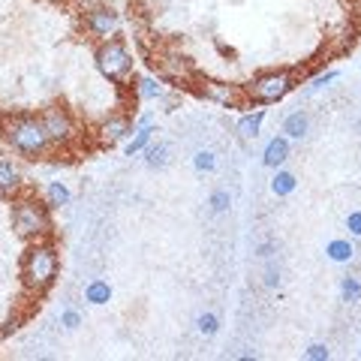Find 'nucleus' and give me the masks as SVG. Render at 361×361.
I'll return each mask as SVG.
<instances>
[{
  "instance_id": "obj_30",
  "label": "nucleus",
  "mask_w": 361,
  "mask_h": 361,
  "mask_svg": "<svg viewBox=\"0 0 361 361\" xmlns=\"http://www.w3.org/2000/svg\"><path fill=\"white\" fill-rule=\"evenodd\" d=\"M358 358H361V353H358Z\"/></svg>"
},
{
  "instance_id": "obj_13",
  "label": "nucleus",
  "mask_w": 361,
  "mask_h": 361,
  "mask_svg": "<svg viewBox=\"0 0 361 361\" xmlns=\"http://www.w3.org/2000/svg\"><path fill=\"white\" fill-rule=\"evenodd\" d=\"M130 118H123V115H115V118H109L106 123H103V139L109 142V145H115V142H121V139H127L130 135Z\"/></svg>"
},
{
  "instance_id": "obj_4",
  "label": "nucleus",
  "mask_w": 361,
  "mask_h": 361,
  "mask_svg": "<svg viewBox=\"0 0 361 361\" xmlns=\"http://www.w3.org/2000/svg\"><path fill=\"white\" fill-rule=\"evenodd\" d=\"M94 61H97L99 75L109 78V82H115V85H123L133 75V54H130V49H127V42L123 39L111 37L106 42H99Z\"/></svg>"
},
{
  "instance_id": "obj_12",
  "label": "nucleus",
  "mask_w": 361,
  "mask_h": 361,
  "mask_svg": "<svg viewBox=\"0 0 361 361\" xmlns=\"http://www.w3.org/2000/svg\"><path fill=\"white\" fill-rule=\"evenodd\" d=\"M262 123H265V109H256V111H247V115L238 121V135L244 142H253L259 133H262Z\"/></svg>"
},
{
  "instance_id": "obj_10",
  "label": "nucleus",
  "mask_w": 361,
  "mask_h": 361,
  "mask_svg": "<svg viewBox=\"0 0 361 361\" xmlns=\"http://www.w3.org/2000/svg\"><path fill=\"white\" fill-rule=\"evenodd\" d=\"M289 160V139L286 135H274L268 145H265V154H262V163L268 169H280Z\"/></svg>"
},
{
  "instance_id": "obj_24",
  "label": "nucleus",
  "mask_w": 361,
  "mask_h": 361,
  "mask_svg": "<svg viewBox=\"0 0 361 361\" xmlns=\"http://www.w3.org/2000/svg\"><path fill=\"white\" fill-rule=\"evenodd\" d=\"M304 358L307 361H329L331 358V349L325 343H310L307 349H304Z\"/></svg>"
},
{
  "instance_id": "obj_17",
  "label": "nucleus",
  "mask_w": 361,
  "mask_h": 361,
  "mask_svg": "<svg viewBox=\"0 0 361 361\" xmlns=\"http://www.w3.org/2000/svg\"><path fill=\"white\" fill-rule=\"evenodd\" d=\"M169 145L166 142H157V145H148V148H145V163H148L151 169H163L166 163H169Z\"/></svg>"
},
{
  "instance_id": "obj_3",
  "label": "nucleus",
  "mask_w": 361,
  "mask_h": 361,
  "mask_svg": "<svg viewBox=\"0 0 361 361\" xmlns=\"http://www.w3.org/2000/svg\"><path fill=\"white\" fill-rule=\"evenodd\" d=\"M13 229L25 241H42L51 235V208L39 199H18L13 208Z\"/></svg>"
},
{
  "instance_id": "obj_23",
  "label": "nucleus",
  "mask_w": 361,
  "mask_h": 361,
  "mask_svg": "<svg viewBox=\"0 0 361 361\" xmlns=\"http://www.w3.org/2000/svg\"><path fill=\"white\" fill-rule=\"evenodd\" d=\"M193 166L199 172H214V169H217V157H214V151H199L193 157Z\"/></svg>"
},
{
  "instance_id": "obj_2",
  "label": "nucleus",
  "mask_w": 361,
  "mask_h": 361,
  "mask_svg": "<svg viewBox=\"0 0 361 361\" xmlns=\"http://www.w3.org/2000/svg\"><path fill=\"white\" fill-rule=\"evenodd\" d=\"M0 135H4V142L13 148L16 154L21 157H39L49 151V130H45L42 118L37 115H13L0 123Z\"/></svg>"
},
{
  "instance_id": "obj_27",
  "label": "nucleus",
  "mask_w": 361,
  "mask_h": 361,
  "mask_svg": "<svg viewBox=\"0 0 361 361\" xmlns=\"http://www.w3.org/2000/svg\"><path fill=\"white\" fill-rule=\"evenodd\" d=\"M334 78H337V73L331 70V73H325V75H319V78H313V82H310V94H313V90H319V87H325V85H329V82H334Z\"/></svg>"
},
{
  "instance_id": "obj_8",
  "label": "nucleus",
  "mask_w": 361,
  "mask_h": 361,
  "mask_svg": "<svg viewBox=\"0 0 361 361\" xmlns=\"http://www.w3.org/2000/svg\"><path fill=\"white\" fill-rule=\"evenodd\" d=\"M202 94H205L208 99H214V103L226 106V109H238L244 103V94H241L238 87L223 85V82H214V78H205V82H202Z\"/></svg>"
},
{
  "instance_id": "obj_18",
  "label": "nucleus",
  "mask_w": 361,
  "mask_h": 361,
  "mask_svg": "<svg viewBox=\"0 0 361 361\" xmlns=\"http://www.w3.org/2000/svg\"><path fill=\"white\" fill-rule=\"evenodd\" d=\"M151 135H154V127H151V123H145L142 130H135V135H133V139L127 142V157L142 154V151L151 145Z\"/></svg>"
},
{
  "instance_id": "obj_6",
  "label": "nucleus",
  "mask_w": 361,
  "mask_h": 361,
  "mask_svg": "<svg viewBox=\"0 0 361 361\" xmlns=\"http://www.w3.org/2000/svg\"><path fill=\"white\" fill-rule=\"evenodd\" d=\"M39 118H42V123H45V130H49L51 145H70L75 135H78L75 121L70 118V111H66V109L51 106V109H45Z\"/></svg>"
},
{
  "instance_id": "obj_15",
  "label": "nucleus",
  "mask_w": 361,
  "mask_h": 361,
  "mask_svg": "<svg viewBox=\"0 0 361 361\" xmlns=\"http://www.w3.org/2000/svg\"><path fill=\"white\" fill-rule=\"evenodd\" d=\"M295 187H298L295 175L286 172V169H277L274 178H271V193H274V196H292V193H295Z\"/></svg>"
},
{
  "instance_id": "obj_7",
  "label": "nucleus",
  "mask_w": 361,
  "mask_h": 361,
  "mask_svg": "<svg viewBox=\"0 0 361 361\" xmlns=\"http://www.w3.org/2000/svg\"><path fill=\"white\" fill-rule=\"evenodd\" d=\"M85 27H87V33L94 39L106 42V39H111L118 33L121 16L115 13V9H109V6H94V9H87L85 13Z\"/></svg>"
},
{
  "instance_id": "obj_26",
  "label": "nucleus",
  "mask_w": 361,
  "mask_h": 361,
  "mask_svg": "<svg viewBox=\"0 0 361 361\" xmlns=\"http://www.w3.org/2000/svg\"><path fill=\"white\" fill-rule=\"evenodd\" d=\"M61 325H66V329H78V325H82V316H78L75 310H70V307H66L63 313H61Z\"/></svg>"
},
{
  "instance_id": "obj_14",
  "label": "nucleus",
  "mask_w": 361,
  "mask_h": 361,
  "mask_svg": "<svg viewBox=\"0 0 361 361\" xmlns=\"http://www.w3.org/2000/svg\"><path fill=\"white\" fill-rule=\"evenodd\" d=\"M310 130V118L304 115V111H292V115H286L283 121V135L286 139H304Z\"/></svg>"
},
{
  "instance_id": "obj_25",
  "label": "nucleus",
  "mask_w": 361,
  "mask_h": 361,
  "mask_svg": "<svg viewBox=\"0 0 361 361\" xmlns=\"http://www.w3.org/2000/svg\"><path fill=\"white\" fill-rule=\"evenodd\" d=\"M232 205V196H229V190H217V193L211 196V211L214 214H223V211H229Z\"/></svg>"
},
{
  "instance_id": "obj_29",
  "label": "nucleus",
  "mask_w": 361,
  "mask_h": 361,
  "mask_svg": "<svg viewBox=\"0 0 361 361\" xmlns=\"http://www.w3.org/2000/svg\"><path fill=\"white\" fill-rule=\"evenodd\" d=\"M265 283H268V286H277V283H280V274H277L274 268H268V274H265Z\"/></svg>"
},
{
  "instance_id": "obj_20",
  "label": "nucleus",
  "mask_w": 361,
  "mask_h": 361,
  "mask_svg": "<svg viewBox=\"0 0 361 361\" xmlns=\"http://www.w3.org/2000/svg\"><path fill=\"white\" fill-rule=\"evenodd\" d=\"M341 298L349 301V304L361 301V280L358 277H343L341 280Z\"/></svg>"
},
{
  "instance_id": "obj_21",
  "label": "nucleus",
  "mask_w": 361,
  "mask_h": 361,
  "mask_svg": "<svg viewBox=\"0 0 361 361\" xmlns=\"http://www.w3.org/2000/svg\"><path fill=\"white\" fill-rule=\"evenodd\" d=\"M135 94H139V99H157L163 94V85L157 82V78H142V82L135 85Z\"/></svg>"
},
{
  "instance_id": "obj_11",
  "label": "nucleus",
  "mask_w": 361,
  "mask_h": 361,
  "mask_svg": "<svg viewBox=\"0 0 361 361\" xmlns=\"http://www.w3.org/2000/svg\"><path fill=\"white\" fill-rule=\"evenodd\" d=\"M42 202L49 205L51 211H58V208H66L73 202V193H70V187L63 184V180H51L49 187H45V196Z\"/></svg>"
},
{
  "instance_id": "obj_16",
  "label": "nucleus",
  "mask_w": 361,
  "mask_h": 361,
  "mask_svg": "<svg viewBox=\"0 0 361 361\" xmlns=\"http://www.w3.org/2000/svg\"><path fill=\"white\" fill-rule=\"evenodd\" d=\"M109 298H111V286H109V280H99V277H94L90 283L85 286V301H90V304H109Z\"/></svg>"
},
{
  "instance_id": "obj_5",
  "label": "nucleus",
  "mask_w": 361,
  "mask_h": 361,
  "mask_svg": "<svg viewBox=\"0 0 361 361\" xmlns=\"http://www.w3.org/2000/svg\"><path fill=\"white\" fill-rule=\"evenodd\" d=\"M292 87H295L292 75L286 70H274V73L256 75L250 82V87H247V97H250L253 103H259V106H271V103H280Z\"/></svg>"
},
{
  "instance_id": "obj_22",
  "label": "nucleus",
  "mask_w": 361,
  "mask_h": 361,
  "mask_svg": "<svg viewBox=\"0 0 361 361\" xmlns=\"http://www.w3.org/2000/svg\"><path fill=\"white\" fill-rule=\"evenodd\" d=\"M196 325H199V334L214 337V334H217V329H220V319L214 313H202L199 319H196Z\"/></svg>"
},
{
  "instance_id": "obj_28",
  "label": "nucleus",
  "mask_w": 361,
  "mask_h": 361,
  "mask_svg": "<svg viewBox=\"0 0 361 361\" xmlns=\"http://www.w3.org/2000/svg\"><path fill=\"white\" fill-rule=\"evenodd\" d=\"M346 229L353 232V235H361V211H353L346 217Z\"/></svg>"
},
{
  "instance_id": "obj_19",
  "label": "nucleus",
  "mask_w": 361,
  "mask_h": 361,
  "mask_svg": "<svg viewBox=\"0 0 361 361\" xmlns=\"http://www.w3.org/2000/svg\"><path fill=\"white\" fill-rule=\"evenodd\" d=\"M325 253H329V259H334V262H349L355 250H353V244L349 241L334 238V241H329V247H325Z\"/></svg>"
},
{
  "instance_id": "obj_9",
  "label": "nucleus",
  "mask_w": 361,
  "mask_h": 361,
  "mask_svg": "<svg viewBox=\"0 0 361 361\" xmlns=\"http://www.w3.org/2000/svg\"><path fill=\"white\" fill-rule=\"evenodd\" d=\"M18 190H21V169L9 157H0V196H16Z\"/></svg>"
},
{
  "instance_id": "obj_1",
  "label": "nucleus",
  "mask_w": 361,
  "mask_h": 361,
  "mask_svg": "<svg viewBox=\"0 0 361 361\" xmlns=\"http://www.w3.org/2000/svg\"><path fill=\"white\" fill-rule=\"evenodd\" d=\"M21 286H25L30 295H42L54 286V280L61 274V259L58 250H54L51 241H30L25 256H21Z\"/></svg>"
}]
</instances>
